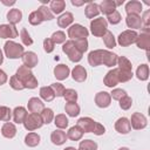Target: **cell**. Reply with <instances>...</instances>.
Masks as SVG:
<instances>
[{
    "label": "cell",
    "instance_id": "cell-57",
    "mask_svg": "<svg viewBox=\"0 0 150 150\" xmlns=\"http://www.w3.org/2000/svg\"><path fill=\"white\" fill-rule=\"evenodd\" d=\"M71 4L74 6H82L84 4V1H76V0H71Z\"/></svg>",
    "mask_w": 150,
    "mask_h": 150
},
{
    "label": "cell",
    "instance_id": "cell-12",
    "mask_svg": "<svg viewBox=\"0 0 150 150\" xmlns=\"http://www.w3.org/2000/svg\"><path fill=\"white\" fill-rule=\"evenodd\" d=\"M117 55L109 52V50H104L102 49V60H101V64H104L107 67H112L116 66L117 63Z\"/></svg>",
    "mask_w": 150,
    "mask_h": 150
},
{
    "label": "cell",
    "instance_id": "cell-55",
    "mask_svg": "<svg viewBox=\"0 0 150 150\" xmlns=\"http://www.w3.org/2000/svg\"><path fill=\"white\" fill-rule=\"evenodd\" d=\"M93 132H94L95 135L100 136V135H103V134L105 132V129H104V127H103L102 124H100V123H97V122H96V124H95V128H94Z\"/></svg>",
    "mask_w": 150,
    "mask_h": 150
},
{
    "label": "cell",
    "instance_id": "cell-28",
    "mask_svg": "<svg viewBox=\"0 0 150 150\" xmlns=\"http://www.w3.org/2000/svg\"><path fill=\"white\" fill-rule=\"evenodd\" d=\"M27 115V110L23 107H16L13 110V120L15 123H23Z\"/></svg>",
    "mask_w": 150,
    "mask_h": 150
},
{
    "label": "cell",
    "instance_id": "cell-56",
    "mask_svg": "<svg viewBox=\"0 0 150 150\" xmlns=\"http://www.w3.org/2000/svg\"><path fill=\"white\" fill-rule=\"evenodd\" d=\"M6 81H7V75H6V73L4 70L0 69V86L1 84H5Z\"/></svg>",
    "mask_w": 150,
    "mask_h": 150
},
{
    "label": "cell",
    "instance_id": "cell-22",
    "mask_svg": "<svg viewBox=\"0 0 150 150\" xmlns=\"http://www.w3.org/2000/svg\"><path fill=\"white\" fill-rule=\"evenodd\" d=\"M125 12L128 15H130V14L138 15L142 12V4L139 1H129L125 5Z\"/></svg>",
    "mask_w": 150,
    "mask_h": 150
},
{
    "label": "cell",
    "instance_id": "cell-54",
    "mask_svg": "<svg viewBox=\"0 0 150 150\" xmlns=\"http://www.w3.org/2000/svg\"><path fill=\"white\" fill-rule=\"evenodd\" d=\"M54 46H55V43L50 39H45L43 40V49H45V52L52 53L54 50Z\"/></svg>",
    "mask_w": 150,
    "mask_h": 150
},
{
    "label": "cell",
    "instance_id": "cell-51",
    "mask_svg": "<svg viewBox=\"0 0 150 150\" xmlns=\"http://www.w3.org/2000/svg\"><path fill=\"white\" fill-rule=\"evenodd\" d=\"M74 42H75L76 48H77L82 54L88 49V41H87V39H82V40H74Z\"/></svg>",
    "mask_w": 150,
    "mask_h": 150
},
{
    "label": "cell",
    "instance_id": "cell-15",
    "mask_svg": "<svg viewBox=\"0 0 150 150\" xmlns=\"http://www.w3.org/2000/svg\"><path fill=\"white\" fill-rule=\"evenodd\" d=\"M115 129L120 132V134H128L131 130V125H130V121L125 117H121L116 121L115 123Z\"/></svg>",
    "mask_w": 150,
    "mask_h": 150
},
{
    "label": "cell",
    "instance_id": "cell-50",
    "mask_svg": "<svg viewBox=\"0 0 150 150\" xmlns=\"http://www.w3.org/2000/svg\"><path fill=\"white\" fill-rule=\"evenodd\" d=\"M131 105H132V100H131V97H129L128 95H125L124 97H122V98L120 100V107H121L123 110H128Z\"/></svg>",
    "mask_w": 150,
    "mask_h": 150
},
{
    "label": "cell",
    "instance_id": "cell-24",
    "mask_svg": "<svg viewBox=\"0 0 150 150\" xmlns=\"http://www.w3.org/2000/svg\"><path fill=\"white\" fill-rule=\"evenodd\" d=\"M101 60H102V49H97V50H93L89 53L88 55V62L90 66L96 67L101 64Z\"/></svg>",
    "mask_w": 150,
    "mask_h": 150
},
{
    "label": "cell",
    "instance_id": "cell-34",
    "mask_svg": "<svg viewBox=\"0 0 150 150\" xmlns=\"http://www.w3.org/2000/svg\"><path fill=\"white\" fill-rule=\"evenodd\" d=\"M136 76L141 81H145L149 77V66L148 64H141L136 70Z\"/></svg>",
    "mask_w": 150,
    "mask_h": 150
},
{
    "label": "cell",
    "instance_id": "cell-8",
    "mask_svg": "<svg viewBox=\"0 0 150 150\" xmlns=\"http://www.w3.org/2000/svg\"><path fill=\"white\" fill-rule=\"evenodd\" d=\"M148 122H146V118L143 114L141 112H135L132 114L131 116V122H130V125L136 129V130H139V129H144L146 127Z\"/></svg>",
    "mask_w": 150,
    "mask_h": 150
},
{
    "label": "cell",
    "instance_id": "cell-59",
    "mask_svg": "<svg viewBox=\"0 0 150 150\" xmlns=\"http://www.w3.org/2000/svg\"><path fill=\"white\" fill-rule=\"evenodd\" d=\"M64 150H76L75 148H71V146H68V148H66Z\"/></svg>",
    "mask_w": 150,
    "mask_h": 150
},
{
    "label": "cell",
    "instance_id": "cell-36",
    "mask_svg": "<svg viewBox=\"0 0 150 150\" xmlns=\"http://www.w3.org/2000/svg\"><path fill=\"white\" fill-rule=\"evenodd\" d=\"M117 63H118V69L125 70V71H132L131 62H130L125 56H120V57L117 59Z\"/></svg>",
    "mask_w": 150,
    "mask_h": 150
},
{
    "label": "cell",
    "instance_id": "cell-38",
    "mask_svg": "<svg viewBox=\"0 0 150 150\" xmlns=\"http://www.w3.org/2000/svg\"><path fill=\"white\" fill-rule=\"evenodd\" d=\"M40 116H41V118H42V122L46 123V124H48V123H50V122L53 121V118H54V112H53L52 109L45 108V109L40 112Z\"/></svg>",
    "mask_w": 150,
    "mask_h": 150
},
{
    "label": "cell",
    "instance_id": "cell-58",
    "mask_svg": "<svg viewBox=\"0 0 150 150\" xmlns=\"http://www.w3.org/2000/svg\"><path fill=\"white\" fill-rule=\"evenodd\" d=\"M2 61H4V56H2V52L0 50V64L2 63Z\"/></svg>",
    "mask_w": 150,
    "mask_h": 150
},
{
    "label": "cell",
    "instance_id": "cell-41",
    "mask_svg": "<svg viewBox=\"0 0 150 150\" xmlns=\"http://www.w3.org/2000/svg\"><path fill=\"white\" fill-rule=\"evenodd\" d=\"M28 20H29V23L33 25V26H38V25H40V23L43 21V19H42L41 14L39 13V11H34V12H32V13L29 14Z\"/></svg>",
    "mask_w": 150,
    "mask_h": 150
},
{
    "label": "cell",
    "instance_id": "cell-14",
    "mask_svg": "<svg viewBox=\"0 0 150 150\" xmlns=\"http://www.w3.org/2000/svg\"><path fill=\"white\" fill-rule=\"evenodd\" d=\"M21 57H22L23 66H26L29 69L38 64V56L33 52H26V53H23V55Z\"/></svg>",
    "mask_w": 150,
    "mask_h": 150
},
{
    "label": "cell",
    "instance_id": "cell-33",
    "mask_svg": "<svg viewBox=\"0 0 150 150\" xmlns=\"http://www.w3.org/2000/svg\"><path fill=\"white\" fill-rule=\"evenodd\" d=\"M25 143H26V145L32 146V148L36 146L40 143V136L38 134H35V132H29L25 137Z\"/></svg>",
    "mask_w": 150,
    "mask_h": 150
},
{
    "label": "cell",
    "instance_id": "cell-52",
    "mask_svg": "<svg viewBox=\"0 0 150 150\" xmlns=\"http://www.w3.org/2000/svg\"><path fill=\"white\" fill-rule=\"evenodd\" d=\"M50 88L53 89L55 96H59V97L63 96V93H64V90H66L64 87H63L61 83H53V84L50 86Z\"/></svg>",
    "mask_w": 150,
    "mask_h": 150
},
{
    "label": "cell",
    "instance_id": "cell-60",
    "mask_svg": "<svg viewBox=\"0 0 150 150\" xmlns=\"http://www.w3.org/2000/svg\"><path fill=\"white\" fill-rule=\"evenodd\" d=\"M118 150H129L128 148H121V149H118Z\"/></svg>",
    "mask_w": 150,
    "mask_h": 150
},
{
    "label": "cell",
    "instance_id": "cell-19",
    "mask_svg": "<svg viewBox=\"0 0 150 150\" xmlns=\"http://www.w3.org/2000/svg\"><path fill=\"white\" fill-rule=\"evenodd\" d=\"M50 139H52V142H53L54 144H56V145H62V144L66 142V139H67V134H66L63 130L57 129V130H55V131L52 132Z\"/></svg>",
    "mask_w": 150,
    "mask_h": 150
},
{
    "label": "cell",
    "instance_id": "cell-37",
    "mask_svg": "<svg viewBox=\"0 0 150 150\" xmlns=\"http://www.w3.org/2000/svg\"><path fill=\"white\" fill-rule=\"evenodd\" d=\"M102 38H103V42H104L105 47H108V48H114V47L116 46V41H115V38H114V35H112L111 32L107 30Z\"/></svg>",
    "mask_w": 150,
    "mask_h": 150
},
{
    "label": "cell",
    "instance_id": "cell-45",
    "mask_svg": "<svg viewBox=\"0 0 150 150\" xmlns=\"http://www.w3.org/2000/svg\"><path fill=\"white\" fill-rule=\"evenodd\" d=\"M20 38H21V41H22V43H23L25 46H30V45H33V40H32L30 35L28 34V32H27L26 28H22V29H21V32H20Z\"/></svg>",
    "mask_w": 150,
    "mask_h": 150
},
{
    "label": "cell",
    "instance_id": "cell-44",
    "mask_svg": "<svg viewBox=\"0 0 150 150\" xmlns=\"http://www.w3.org/2000/svg\"><path fill=\"white\" fill-rule=\"evenodd\" d=\"M50 40L54 43H63V42H66V34L63 32H61V30H57V32L53 33Z\"/></svg>",
    "mask_w": 150,
    "mask_h": 150
},
{
    "label": "cell",
    "instance_id": "cell-27",
    "mask_svg": "<svg viewBox=\"0 0 150 150\" xmlns=\"http://www.w3.org/2000/svg\"><path fill=\"white\" fill-rule=\"evenodd\" d=\"M73 20H74L73 14L69 13V12H66V13H63L62 15H60L57 18V25L61 28H66V27H68L73 22Z\"/></svg>",
    "mask_w": 150,
    "mask_h": 150
},
{
    "label": "cell",
    "instance_id": "cell-43",
    "mask_svg": "<svg viewBox=\"0 0 150 150\" xmlns=\"http://www.w3.org/2000/svg\"><path fill=\"white\" fill-rule=\"evenodd\" d=\"M63 97L67 102H76L77 100V93L74 89H66L63 93Z\"/></svg>",
    "mask_w": 150,
    "mask_h": 150
},
{
    "label": "cell",
    "instance_id": "cell-7",
    "mask_svg": "<svg viewBox=\"0 0 150 150\" xmlns=\"http://www.w3.org/2000/svg\"><path fill=\"white\" fill-rule=\"evenodd\" d=\"M137 36H138V34H137L135 30L129 29V30H124V32H122V33L118 35L117 41H118L120 46H122V47H127V46H130V45H132L134 42H136Z\"/></svg>",
    "mask_w": 150,
    "mask_h": 150
},
{
    "label": "cell",
    "instance_id": "cell-47",
    "mask_svg": "<svg viewBox=\"0 0 150 150\" xmlns=\"http://www.w3.org/2000/svg\"><path fill=\"white\" fill-rule=\"evenodd\" d=\"M132 76H134L132 71H125V70L118 69V81L120 82H128L129 80L132 79Z\"/></svg>",
    "mask_w": 150,
    "mask_h": 150
},
{
    "label": "cell",
    "instance_id": "cell-31",
    "mask_svg": "<svg viewBox=\"0 0 150 150\" xmlns=\"http://www.w3.org/2000/svg\"><path fill=\"white\" fill-rule=\"evenodd\" d=\"M64 110L70 117H75L80 114V107L76 102H67L64 105Z\"/></svg>",
    "mask_w": 150,
    "mask_h": 150
},
{
    "label": "cell",
    "instance_id": "cell-13",
    "mask_svg": "<svg viewBox=\"0 0 150 150\" xmlns=\"http://www.w3.org/2000/svg\"><path fill=\"white\" fill-rule=\"evenodd\" d=\"M110 101H111L110 94L107 93V91H100L95 96V103L100 108H107V107H109L110 105Z\"/></svg>",
    "mask_w": 150,
    "mask_h": 150
},
{
    "label": "cell",
    "instance_id": "cell-6",
    "mask_svg": "<svg viewBox=\"0 0 150 150\" xmlns=\"http://www.w3.org/2000/svg\"><path fill=\"white\" fill-rule=\"evenodd\" d=\"M89 32L86 27H83L82 25H79V23H75L73 26H70L68 28V36L71 39V40H82V39H86L88 36Z\"/></svg>",
    "mask_w": 150,
    "mask_h": 150
},
{
    "label": "cell",
    "instance_id": "cell-35",
    "mask_svg": "<svg viewBox=\"0 0 150 150\" xmlns=\"http://www.w3.org/2000/svg\"><path fill=\"white\" fill-rule=\"evenodd\" d=\"M40 96H41L45 101L50 102V101L54 100L55 94H54V91H53V89H52L50 87H42V88L40 89Z\"/></svg>",
    "mask_w": 150,
    "mask_h": 150
},
{
    "label": "cell",
    "instance_id": "cell-4",
    "mask_svg": "<svg viewBox=\"0 0 150 150\" xmlns=\"http://www.w3.org/2000/svg\"><path fill=\"white\" fill-rule=\"evenodd\" d=\"M42 124H43V122H42L40 114H35V112L28 114L23 121V125L28 131H33L35 129H39L42 127Z\"/></svg>",
    "mask_w": 150,
    "mask_h": 150
},
{
    "label": "cell",
    "instance_id": "cell-61",
    "mask_svg": "<svg viewBox=\"0 0 150 150\" xmlns=\"http://www.w3.org/2000/svg\"><path fill=\"white\" fill-rule=\"evenodd\" d=\"M77 150H86V149H83V148H81V146H79V149Z\"/></svg>",
    "mask_w": 150,
    "mask_h": 150
},
{
    "label": "cell",
    "instance_id": "cell-23",
    "mask_svg": "<svg viewBox=\"0 0 150 150\" xmlns=\"http://www.w3.org/2000/svg\"><path fill=\"white\" fill-rule=\"evenodd\" d=\"M21 19H22V13L18 8H13L7 13V20L9 21V25L14 26V25L19 23L21 21Z\"/></svg>",
    "mask_w": 150,
    "mask_h": 150
},
{
    "label": "cell",
    "instance_id": "cell-11",
    "mask_svg": "<svg viewBox=\"0 0 150 150\" xmlns=\"http://www.w3.org/2000/svg\"><path fill=\"white\" fill-rule=\"evenodd\" d=\"M95 124H96V122L90 117H82L77 121V127L83 132H93Z\"/></svg>",
    "mask_w": 150,
    "mask_h": 150
},
{
    "label": "cell",
    "instance_id": "cell-1",
    "mask_svg": "<svg viewBox=\"0 0 150 150\" xmlns=\"http://www.w3.org/2000/svg\"><path fill=\"white\" fill-rule=\"evenodd\" d=\"M15 76L20 80V82L22 83L23 88L34 89V88L38 87V80L33 75L32 70L29 68H27L26 66H20L18 68V70H16Z\"/></svg>",
    "mask_w": 150,
    "mask_h": 150
},
{
    "label": "cell",
    "instance_id": "cell-16",
    "mask_svg": "<svg viewBox=\"0 0 150 150\" xmlns=\"http://www.w3.org/2000/svg\"><path fill=\"white\" fill-rule=\"evenodd\" d=\"M45 109V105L42 103V101L38 97H32L28 101V110L30 112H35V114H40L42 110Z\"/></svg>",
    "mask_w": 150,
    "mask_h": 150
},
{
    "label": "cell",
    "instance_id": "cell-29",
    "mask_svg": "<svg viewBox=\"0 0 150 150\" xmlns=\"http://www.w3.org/2000/svg\"><path fill=\"white\" fill-rule=\"evenodd\" d=\"M84 13H86V16H87L88 19H93L94 16L98 15V13H100V7H98L97 4L89 1L88 5H87V7H86V9H84Z\"/></svg>",
    "mask_w": 150,
    "mask_h": 150
},
{
    "label": "cell",
    "instance_id": "cell-20",
    "mask_svg": "<svg viewBox=\"0 0 150 150\" xmlns=\"http://www.w3.org/2000/svg\"><path fill=\"white\" fill-rule=\"evenodd\" d=\"M98 7H100V12H102L105 15H109L114 11H116V2L114 0H104L101 2Z\"/></svg>",
    "mask_w": 150,
    "mask_h": 150
},
{
    "label": "cell",
    "instance_id": "cell-32",
    "mask_svg": "<svg viewBox=\"0 0 150 150\" xmlns=\"http://www.w3.org/2000/svg\"><path fill=\"white\" fill-rule=\"evenodd\" d=\"M64 7H66V2L63 0H54L50 2L49 9L53 14H60L64 9Z\"/></svg>",
    "mask_w": 150,
    "mask_h": 150
},
{
    "label": "cell",
    "instance_id": "cell-17",
    "mask_svg": "<svg viewBox=\"0 0 150 150\" xmlns=\"http://www.w3.org/2000/svg\"><path fill=\"white\" fill-rule=\"evenodd\" d=\"M71 76L77 82H84L87 79V70L82 66H75L71 70Z\"/></svg>",
    "mask_w": 150,
    "mask_h": 150
},
{
    "label": "cell",
    "instance_id": "cell-53",
    "mask_svg": "<svg viewBox=\"0 0 150 150\" xmlns=\"http://www.w3.org/2000/svg\"><path fill=\"white\" fill-rule=\"evenodd\" d=\"M127 95V93H125V90H123V89H114L112 91H111V94H110V97H112L114 100H116V101H120L122 97H124Z\"/></svg>",
    "mask_w": 150,
    "mask_h": 150
},
{
    "label": "cell",
    "instance_id": "cell-5",
    "mask_svg": "<svg viewBox=\"0 0 150 150\" xmlns=\"http://www.w3.org/2000/svg\"><path fill=\"white\" fill-rule=\"evenodd\" d=\"M107 28H108V22L103 18L94 19L90 22V30L95 36H103L104 33L108 30Z\"/></svg>",
    "mask_w": 150,
    "mask_h": 150
},
{
    "label": "cell",
    "instance_id": "cell-9",
    "mask_svg": "<svg viewBox=\"0 0 150 150\" xmlns=\"http://www.w3.org/2000/svg\"><path fill=\"white\" fill-rule=\"evenodd\" d=\"M103 82H104V84L107 87H110V88H112L116 84H118L120 83V81H118V69L114 68L112 70H109L107 73V75L104 76Z\"/></svg>",
    "mask_w": 150,
    "mask_h": 150
},
{
    "label": "cell",
    "instance_id": "cell-39",
    "mask_svg": "<svg viewBox=\"0 0 150 150\" xmlns=\"http://www.w3.org/2000/svg\"><path fill=\"white\" fill-rule=\"evenodd\" d=\"M54 123H55V125L59 128V129H64V128H67V125H68V118L66 117V115H63V114H60V115H56L55 116V118H54Z\"/></svg>",
    "mask_w": 150,
    "mask_h": 150
},
{
    "label": "cell",
    "instance_id": "cell-21",
    "mask_svg": "<svg viewBox=\"0 0 150 150\" xmlns=\"http://www.w3.org/2000/svg\"><path fill=\"white\" fill-rule=\"evenodd\" d=\"M136 45L138 48L145 49L148 52L149 47H150V34L149 33H142L141 35H138L137 40H136Z\"/></svg>",
    "mask_w": 150,
    "mask_h": 150
},
{
    "label": "cell",
    "instance_id": "cell-3",
    "mask_svg": "<svg viewBox=\"0 0 150 150\" xmlns=\"http://www.w3.org/2000/svg\"><path fill=\"white\" fill-rule=\"evenodd\" d=\"M5 54L8 59H19L23 55V47L14 41H7L5 43Z\"/></svg>",
    "mask_w": 150,
    "mask_h": 150
},
{
    "label": "cell",
    "instance_id": "cell-46",
    "mask_svg": "<svg viewBox=\"0 0 150 150\" xmlns=\"http://www.w3.org/2000/svg\"><path fill=\"white\" fill-rule=\"evenodd\" d=\"M81 148L86 149V150H97V144L91 141V139H84V141H81L80 142V145Z\"/></svg>",
    "mask_w": 150,
    "mask_h": 150
},
{
    "label": "cell",
    "instance_id": "cell-49",
    "mask_svg": "<svg viewBox=\"0 0 150 150\" xmlns=\"http://www.w3.org/2000/svg\"><path fill=\"white\" fill-rule=\"evenodd\" d=\"M9 84H11V87H12L14 90H22V89H25L23 86H22V83L20 82V80H19L15 75L9 79Z\"/></svg>",
    "mask_w": 150,
    "mask_h": 150
},
{
    "label": "cell",
    "instance_id": "cell-10",
    "mask_svg": "<svg viewBox=\"0 0 150 150\" xmlns=\"http://www.w3.org/2000/svg\"><path fill=\"white\" fill-rule=\"evenodd\" d=\"M18 36V30L13 25H0V38L14 39Z\"/></svg>",
    "mask_w": 150,
    "mask_h": 150
},
{
    "label": "cell",
    "instance_id": "cell-40",
    "mask_svg": "<svg viewBox=\"0 0 150 150\" xmlns=\"http://www.w3.org/2000/svg\"><path fill=\"white\" fill-rule=\"evenodd\" d=\"M38 11H39V13L41 14V16H42L43 21H47V20H52V19L54 18V14H53V13L50 12V9H49L47 6H45V5L40 6V7L38 8Z\"/></svg>",
    "mask_w": 150,
    "mask_h": 150
},
{
    "label": "cell",
    "instance_id": "cell-42",
    "mask_svg": "<svg viewBox=\"0 0 150 150\" xmlns=\"http://www.w3.org/2000/svg\"><path fill=\"white\" fill-rule=\"evenodd\" d=\"M12 117V111L8 107H5V105H0V121H4V122H9Z\"/></svg>",
    "mask_w": 150,
    "mask_h": 150
},
{
    "label": "cell",
    "instance_id": "cell-26",
    "mask_svg": "<svg viewBox=\"0 0 150 150\" xmlns=\"http://www.w3.org/2000/svg\"><path fill=\"white\" fill-rule=\"evenodd\" d=\"M1 134L6 138H13L15 136V134H16V128H15V125L13 123L6 122L1 128Z\"/></svg>",
    "mask_w": 150,
    "mask_h": 150
},
{
    "label": "cell",
    "instance_id": "cell-25",
    "mask_svg": "<svg viewBox=\"0 0 150 150\" xmlns=\"http://www.w3.org/2000/svg\"><path fill=\"white\" fill-rule=\"evenodd\" d=\"M125 22H127V26L129 28L137 29V28H141L142 27V20H141V16L139 15L130 14V15H128L125 18Z\"/></svg>",
    "mask_w": 150,
    "mask_h": 150
},
{
    "label": "cell",
    "instance_id": "cell-48",
    "mask_svg": "<svg viewBox=\"0 0 150 150\" xmlns=\"http://www.w3.org/2000/svg\"><path fill=\"white\" fill-rule=\"evenodd\" d=\"M107 19H108L107 22H109L111 25H116V23H118L121 21V14L117 11H114L111 14L107 15Z\"/></svg>",
    "mask_w": 150,
    "mask_h": 150
},
{
    "label": "cell",
    "instance_id": "cell-30",
    "mask_svg": "<svg viewBox=\"0 0 150 150\" xmlns=\"http://www.w3.org/2000/svg\"><path fill=\"white\" fill-rule=\"evenodd\" d=\"M83 134H84V132H83L77 125H75V127H71V128L68 130V132H67V138H69V139H71V141H79V139L82 138Z\"/></svg>",
    "mask_w": 150,
    "mask_h": 150
},
{
    "label": "cell",
    "instance_id": "cell-2",
    "mask_svg": "<svg viewBox=\"0 0 150 150\" xmlns=\"http://www.w3.org/2000/svg\"><path fill=\"white\" fill-rule=\"evenodd\" d=\"M62 50H63V53H66V54L68 55L69 60L73 61V62H79V61L82 59V55H83V54L76 48L74 40H68V41H66V42L63 43Z\"/></svg>",
    "mask_w": 150,
    "mask_h": 150
},
{
    "label": "cell",
    "instance_id": "cell-18",
    "mask_svg": "<svg viewBox=\"0 0 150 150\" xmlns=\"http://www.w3.org/2000/svg\"><path fill=\"white\" fill-rule=\"evenodd\" d=\"M69 73H70V70H69L68 66H66V64H57V66L54 68V75H55V77H56L57 80H60V81L66 80V79L68 77Z\"/></svg>",
    "mask_w": 150,
    "mask_h": 150
}]
</instances>
